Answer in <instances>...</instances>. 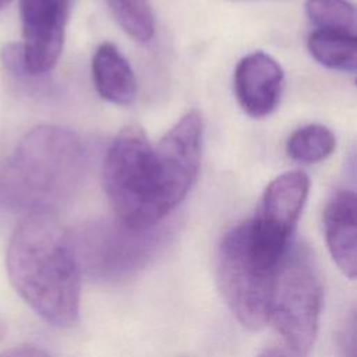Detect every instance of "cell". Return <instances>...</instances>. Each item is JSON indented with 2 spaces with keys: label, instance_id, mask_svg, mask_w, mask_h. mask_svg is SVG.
Returning <instances> with one entry per match:
<instances>
[{
  "label": "cell",
  "instance_id": "6da1fadb",
  "mask_svg": "<svg viewBox=\"0 0 357 357\" xmlns=\"http://www.w3.org/2000/svg\"><path fill=\"white\" fill-rule=\"evenodd\" d=\"M8 279L22 300L47 324L75 325L81 304V269L71 233L56 212L22 215L7 247Z\"/></svg>",
  "mask_w": 357,
  "mask_h": 357
},
{
  "label": "cell",
  "instance_id": "7a4b0ae2",
  "mask_svg": "<svg viewBox=\"0 0 357 357\" xmlns=\"http://www.w3.org/2000/svg\"><path fill=\"white\" fill-rule=\"evenodd\" d=\"M85 170V152L70 130L40 124L29 130L0 165V208L52 211L73 197Z\"/></svg>",
  "mask_w": 357,
  "mask_h": 357
},
{
  "label": "cell",
  "instance_id": "3957f363",
  "mask_svg": "<svg viewBox=\"0 0 357 357\" xmlns=\"http://www.w3.org/2000/svg\"><path fill=\"white\" fill-rule=\"evenodd\" d=\"M290 247L269 238L254 219L236 225L222 238L216 282L223 300L243 326L255 331L268 322L275 275Z\"/></svg>",
  "mask_w": 357,
  "mask_h": 357
},
{
  "label": "cell",
  "instance_id": "277c9868",
  "mask_svg": "<svg viewBox=\"0 0 357 357\" xmlns=\"http://www.w3.org/2000/svg\"><path fill=\"white\" fill-rule=\"evenodd\" d=\"M103 184L117 220L137 229L158 226L160 212L155 181L153 146L141 127H124L103 163Z\"/></svg>",
  "mask_w": 357,
  "mask_h": 357
},
{
  "label": "cell",
  "instance_id": "5b68a950",
  "mask_svg": "<svg viewBox=\"0 0 357 357\" xmlns=\"http://www.w3.org/2000/svg\"><path fill=\"white\" fill-rule=\"evenodd\" d=\"M322 282L305 247L291 244L272 286L268 321L301 354L312 347L322 310Z\"/></svg>",
  "mask_w": 357,
  "mask_h": 357
},
{
  "label": "cell",
  "instance_id": "8992f818",
  "mask_svg": "<svg viewBox=\"0 0 357 357\" xmlns=\"http://www.w3.org/2000/svg\"><path fill=\"white\" fill-rule=\"evenodd\" d=\"M81 273L99 282H116L144 269L160 250L165 236L153 227L123 222H96L71 233Z\"/></svg>",
  "mask_w": 357,
  "mask_h": 357
},
{
  "label": "cell",
  "instance_id": "52a82bcc",
  "mask_svg": "<svg viewBox=\"0 0 357 357\" xmlns=\"http://www.w3.org/2000/svg\"><path fill=\"white\" fill-rule=\"evenodd\" d=\"M202 117L187 112L153 146L158 202L166 218L188 194L199 170Z\"/></svg>",
  "mask_w": 357,
  "mask_h": 357
},
{
  "label": "cell",
  "instance_id": "ba28073f",
  "mask_svg": "<svg viewBox=\"0 0 357 357\" xmlns=\"http://www.w3.org/2000/svg\"><path fill=\"white\" fill-rule=\"evenodd\" d=\"M22 22L24 75L49 73L64 43L70 0H18Z\"/></svg>",
  "mask_w": 357,
  "mask_h": 357
},
{
  "label": "cell",
  "instance_id": "9c48e42d",
  "mask_svg": "<svg viewBox=\"0 0 357 357\" xmlns=\"http://www.w3.org/2000/svg\"><path fill=\"white\" fill-rule=\"evenodd\" d=\"M284 74L279 63L264 52L244 56L234 71V91L241 109L251 117L271 114L280 100Z\"/></svg>",
  "mask_w": 357,
  "mask_h": 357
},
{
  "label": "cell",
  "instance_id": "30bf717a",
  "mask_svg": "<svg viewBox=\"0 0 357 357\" xmlns=\"http://www.w3.org/2000/svg\"><path fill=\"white\" fill-rule=\"evenodd\" d=\"M308 190L310 180L301 172L278 176L265 188L259 212L254 219L273 237L291 243Z\"/></svg>",
  "mask_w": 357,
  "mask_h": 357
},
{
  "label": "cell",
  "instance_id": "8fae6325",
  "mask_svg": "<svg viewBox=\"0 0 357 357\" xmlns=\"http://www.w3.org/2000/svg\"><path fill=\"white\" fill-rule=\"evenodd\" d=\"M324 231L332 259L349 279L357 271V223L356 195L343 190L336 192L324 211Z\"/></svg>",
  "mask_w": 357,
  "mask_h": 357
},
{
  "label": "cell",
  "instance_id": "7c38bea8",
  "mask_svg": "<svg viewBox=\"0 0 357 357\" xmlns=\"http://www.w3.org/2000/svg\"><path fill=\"white\" fill-rule=\"evenodd\" d=\"M92 78L98 93L116 105H128L137 91L134 73L119 52L109 42L98 46L92 57Z\"/></svg>",
  "mask_w": 357,
  "mask_h": 357
},
{
  "label": "cell",
  "instance_id": "4fadbf2b",
  "mask_svg": "<svg viewBox=\"0 0 357 357\" xmlns=\"http://www.w3.org/2000/svg\"><path fill=\"white\" fill-rule=\"evenodd\" d=\"M311 56L322 66L343 73H356L357 66V35L315 29L307 40Z\"/></svg>",
  "mask_w": 357,
  "mask_h": 357
},
{
  "label": "cell",
  "instance_id": "5bb4252c",
  "mask_svg": "<svg viewBox=\"0 0 357 357\" xmlns=\"http://www.w3.org/2000/svg\"><path fill=\"white\" fill-rule=\"evenodd\" d=\"M336 146L333 132L321 124H308L296 130L287 139L286 151L294 160L315 163L326 159Z\"/></svg>",
  "mask_w": 357,
  "mask_h": 357
},
{
  "label": "cell",
  "instance_id": "9a60e30c",
  "mask_svg": "<svg viewBox=\"0 0 357 357\" xmlns=\"http://www.w3.org/2000/svg\"><path fill=\"white\" fill-rule=\"evenodd\" d=\"M119 25L135 40L148 42L153 36L155 21L148 0H106Z\"/></svg>",
  "mask_w": 357,
  "mask_h": 357
},
{
  "label": "cell",
  "instance_id": "2e32d148",
  "mask_svg": "<svg viewBox=\"0 0 357 357\" xmlns=\"http://www.w3.org/2000/svg\"><path fill=\"white\" fill-rule=\"evenodd\" d=\"M305 11L318 29L356 35V10L349 0H307Z\"/></svg>",
  "mask_w": 357,
  "mask_h": 357
},
{
  "label": "cell",
  "instance_id": "e0dca14e",
  "mask_svg": "<svg viewBox=\"0 0 357 357\" xmlns=\"http://www.w3.org/2000/svg\"><path fill=\"white\" fill-rule=\"evenodd\" d=\"M354 324H356L354 314H351L347 324L343 326L340 332L339 344H340L343 357H356V325Z\"/></svg>",
  "mask_w": 357,
  "mask_h": 357
},
{
  "label": "cell",
  "instance_id": "ac0fdd59",
  "mask_svg": "<svg viewBox=\"0 0 357 357\" xmlns=\"http://www.w3.org/2000/svg\"><path fill=\"white\" fill-rule=\"evenodd\" d=\"M0 357H52L46 350L36 346H17L3 353Z\"/></svg>",
  "mask_w": 357,
  "mask_h": 357
},
{
  "label": "cell",
  "instance_id": "d6986e66",
  "mask_svg": "<svg viewBox=\"0 0 357 357\" xmlns=\"http://www.w3.org/2000/svg\"><path fill=\"white\" fill-rule=\"evenodd\" d=\"M258 357H304V354L286 346H272L265 349Z\"/></svg>",
  "mask_w": 357,
  "mask_h": 357
},
{
  "label": "cell",
  "instance_id": "ffe728a7",
  "mask_svg": "<svg viewBox=\"0 0 357 357\" xmlns=\"http://www.w3.org/2000/svg\"><path fill=\"white\" fill-rule=\"evenodd\" d=\"M10 1H11V0H0V13L10 4Z\"/></svg>",
  "mask_w": 357,
  "mask_h": 357
},
{
  "label": "cell",
  "instance_id": "44dd1931",
  "mask_svg": "<svg viewBox=\"0 0 357 357\" xmlns=\"http://www.w3.org/2000/svg\"><path fill=\"white\" fill-rule=\"evenodd\" d=\"M4 333H6V329H4V324L0 321V340L4 337Z\"/></svg>",
  "mask_w": 357,
  "mask_h": 357
}]
</instances>
